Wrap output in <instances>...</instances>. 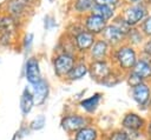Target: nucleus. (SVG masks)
<instances>
[{"label": "nucleus", "mask_w": 151, "mask_h": 140, "mask_svg": "<svg viewBox=\"0 0 151 140\" xmlns=\"http://www.w3.org/2000/svg\"><path fill=\"white\" fill-rule=\"evenodd\" d=\"M84 29V27H83V25H81V21H80V19H78V20H76V21H72L68 26H67V29H66V32H65V35H67V36H70V38H74L78 33H80L81 31Z\"/></svg>", "instance_id": "nucleus-25"}, {"label": "nucleus", "mask_w": 151, "mask_h": 140, "mask_svg": "<svg viewBox=\"0 0 151 140\" xmlns=\"http://www.w3.org/2000/svg\"><path fill=\"white\" fill-rule=\"evenodd\" d=\"M116 68L113 67L112 62L106 60H97V61H88V74L92 80L97 81L98 84L105 79L109 74H111Z\"/></svg>", "instance_id": "nucleus-5"}, {"label": "nucleus", "mask_w": 151, "mask_h": 140, "mask_svg": "<svg viewBox=\"0 0 151 140\" xmlns=\"http://www.w3.org/2000/svg\"><path fill=\"white\" fill-rule=\"evenodd\" d=\"M80 21H81V25H83L84 29L90 32L91 34L96 35L97 38L100 36V34L104 31L105 26L109 24V22H106L105 20H103L100 16L96 15L92 12L86 14V15H84V16H81Z\"/></svg>", "instance_id": "nucleus-7"}, {"label": "nucleus", "mask_w": 151, "mask_h": 140, "mask_svg": "<svg viewBox=\"0 0 151 140\" xmlns=\"http://www.w3.org/2000/svg\"><path fill=\"white\" fill-rule=\"evenodd\" d=\"M92 13H94L96 15L100 16L103 20H105L106 22H111L117 15H118V11L113 7H110V6H103V5H96L93 6Z\"/></svg>", "instance_id": "nucleus-20"}, {"label": "nucleus", "mask_w": 151, "mask_h": 140, "mask_svg": "<svg viewBox=\"0 0 151 140\" xmlns=\"http://www.w3.org/2000/svg\"><path fill=\"white\" fill-rule=\"evenodd\" d=\"M90 122H91V119L87 115L73 112V113H68V114L63 115V118L60 120V126L66 133L74 134L80 128L90 125Z\"/></svg>", "instance_id": "nucleus-4"}, {"label": "nucleus", "mask_w": 151, "mask_h": 140, "mask_svg": "<svg viewBox=\"0 0 151 140\" xmlns=\"http://www.w3.org/2000/svg\"><path fill=\"white\" fill-rule=\"evenodd\" d=\"M138 28L140 29V32L143 33V35L145 38H150L151 36V15L150 14L139 24Z\"/></svg>", "instance_id": "nucleus-27"}, {"label": "nucleus", "mask_w": 151, "mask_h": 140, "mask_svg": "<svg viewBox=\"0 0 151 140\" xmlns=\"http://www.w3.org/2000/svg\"><path fill=\"white\" fill-rule=\"evenodd\" d=\"M48 1H53V0H48Z\"/></svg>", "instance_id": "nucleus-42"}, {"label": "nucleus", "mask_w": 151, "mask_h": 140, "mask_svg": "<svg viewBox=\"0 0 151 140\" xmlns=\"http://www.w3.org/2000/svg\"><path fill=\"white\" fill-rule=\"evenodd\" d=\"M131 96L139 107L149 106L151 98V84L147 81H142L131 87Z\"/></svg>", "instance_id": "nucleus-9"}, {"label": "nucleus", "mask_w": 151, "mask_h": 140, "mask_svg": "<svg viewBox=\"0 0 151 140\" xmlns=\"http://www.w3.org/2000/svg\"><path fill=\"white\" fill-rule=\"evenodd\" d=\"M88 74V61L85 56H79L68 74L66 75L65 80L68 82H74L78 80H81L85 75Z\"/></svg>", "instance_id": "nucleus-14"}, {"label": "nucleus", "mask_w": 151, "mask_h": 140, "mask_svg": "<svg viewBox=\"0 0 151 140\" xmlns=\"http://www.w3.org/2000/svg\"><path fill=\"white\" fill-rule=\"evenodd\" d=\"M145 36L143 35V33L140 32V29L138 27H131L129 29V32L125 34V44L136 47L139 49V47L142 46V44L144 42Z\"/></svg>", "instance_id": "nucleus-21"}, {"label": "nucleus", "mask_w": 151, "mask_h": 140, "mask_svg": "<svg viewBox=\"0 0 151 140\" xmlns=\"http://www.w3.org/2000/svg\"><path fill=\"white\" fill-rule=\"evenodd\" d=\"M131 71L136 73L142 79V81L150 82L151 81V59L139 55Z\"/></svg>", "instance_id": "nucleus-15"}, {"label": "nucleus", "mask_w": 151, "mask_h": 140, "mask_svg": "<svg viewBox=\"0 0 151 140\" xmlns=\"http://www.w3.org/2000/svg\"><path fill=\"white\" fill-rule=\"evenodd\" d=\"M124 75H125L124 73H122V72L114 69L111 74H109V75H107L105 79H103L99 84L103 85V86H105V87H113V86L118 85L122 80H124Z\"/></svg>", "instance_id": "nucleus-23"}, {"label": "nucleus", "mask_w": 151, "mask_h": 140, "mask_svg": "<svg viewBox=\"0 0 151 140\" xmlns=\"http://www.w3.org/2000/svg\"><path fill=\"white\" fill-rule=\"evenodd\" d=\"M111 52H112V47L105 40H103L100 36H98L96 39L94 44L92 45V47L88 49L85 58L87 59V61L106 60V59H110Z\"/></svg>", "instance_id": "nucleus-6"}, {"label": "nucleus", "mask_w": 151, "mask_h": 140, "mask_svg": "<svg viewBox=\"0 0 151 140\" xmlns=\"http://www.w3.org/2000/svg\"><path fill=\"white\" fill-rule=\"evenodd\" d=\"M150 15H151V7H150Z\"/></svg>", "instance_id": "nucleus-41"}, {"label": "nucleus", "mask_w": 151, "mask_h": 140, "mask_svg": "<svg viewBox=\"0 0 151 140\" xmlns=\"http://www.w3.org/2000/svg\"><path fill=\"white\" fill-rule=\"evenodd\" d=\"M124 79H125V81L127 82V85H129L130 87H133V86H136L137 84L142 82V79H140L136 73H133L132 71H130V72L125 73Z\"/></svg>", "instance_id": "nucleus-30"}, {"label": "nucleus", "mask_w": 151, "mask_h": 140, "mask_svg": "<svg viewBox=\"0 0 151 140\" xmlns=\"http://www.w3.org/2000/svg\"><path fill=\"white\" fill-rule=\"evenodd\" d=\"M101 101H103V93L96 92L94 94H92V95H90V96H87V98L81 99V100L79 101V107H80L85 113H87V114H93V113L98 109V107H99V105H100Z\"/></svg>", "instance_id": "nucleus-17"}, {"label": "nucleus", "mask_w": 151, "mask_h": 140, "mask_svg": "<svg viewBox=\"0 0 151 140\" xmlns=\"http://www.w3.org/2000/svg\"><path fill=\"white\" fill-rule=\"evenodd\" d=\"M144 125H145L144 118L134 112H127L122 119V126L129 131L137 132V131L142 129L144 127Z\"/></svg>", "instance_id": "nucleus-16"}, {"label": "nucleus", "mask_w": 151, "mask_h": 140, "mask_svg": "<svg viewBox=\"0 0 151 140\" xmlns=\"http://www.w3.org/2000/svg\"><path fill=\"white\" fill-rule=\"evenodd\" d=\"M24 1H25V2H27L29 6H32V5H34V4H35L38 0H24Z\"/></svg>", "instance_id": "nucleus-36"}, {"label": "nucleus", "mask_w": 151, "mask_h": 140, "mask_svg": "<svg viewBox=\"0 0 151 140\" xmlns=\"http://www.w3.org/2000/svg\"><path fill=\"white\" fill-rule=\"evenodd\" d=\"M31 133V129L28 128V126L27 125H21L19 128H18V131L15 132V134H14V136L18 139V140H21L22 138H25V136H27L28 134Z\"/></svg>", "instance_id": "nucleus-33"}, {"label": "nucleus", "mask_w": 151, "mask_h": 140, "mask_svg": "<svg viewBox=\"0 0 151 140\" xmlns=\"http://www.w3.org/2000/svg\"><path fill=\"white\" fill-rule=\"evenodd\" d=\"M24 75L27 82L31 85L37 84L40 79H42L41 69H40V62L37 56H29L24 66Z\"/></svg>", "instance_id": "nucleus-11"}, {"label": "nucleus", "mask_w": 151, "mask_h": 140, "mask_svg": "<svg viewBox=\"0 0 151 140\" xmlns=\"http://www.w3.org/2000/svg\"><path fill=\"white\" fill-rule=\"evenodd\" d=\"M147 133H149V135L151 136V120H150V122L147 124Z\"/></svg>", "instance_id": "nucleus-37"}, {"label": "nucleus", "mask_w": 151, "mask_h": 140, "mask_svg": "<svg viewBox=\"0 0 151 140\" xmlns=\"http://www.w3.org/2000/svg\"><path fill=\"white\" fill-rule=\"evenodd\" d=\"M139 55L140 54H139L138 48L132 47L124 42V44L112 48L109 60L112 62L113 67L117 71L125 74L132 69V67L134 66Z\"/></svg>", "instance_id": "nucleus-1"}, {"label": "nucleus", "mask_w": 151, "mask_h": 140, "mask_svg": "<svg viewBox=\"0 0 151 140\" xmlns=\"http://www.w3.org/2000/svg\"><path fill=\"white\" fill-rule=\"evenodd\" d=\"M118 14L130 27H138L139 24L150 14V7L145 2L126 4L120 8Z\"/></svg>", "instance_id": "nucleus-2"}, {"label": "nucleus", "mask_w": 151, "mask_h": 140, "mask_svg": "<svg viewBox=\"0 0 151 140\" xmlns=\"http://www.w3.org/2000/svg\"><path fill=\"white\" fill-rule=\"evenodd\" d=\"M54 26H57V22H55L54 16L53 15H50V14L46 15L44 18V27H45V29H51Z\"/></svg>", "instance_id": "nucleus-34"}, {"label": "nucleus", "mask_w": 151, "mask_h": 140, "mask_svg": "<svg viewBox=\"0 0 151 140\" xmlns=\"http://www.w3.org/2000/svg\"><path fill=\"white\" fill-rule=\"evenodd\" d=\"M144 2H145L149 7H151V0H144Z\"/></svg>", "instance_id": "nucleus-38"}, {"label": "nucleus", "mask_w": 151, "mask_h": 140, "mask_svg": "<svg viewBox=\"0 0 151 140\" xmlns=\"http://www.w3.org/2000/svg\"><path fill=\"white\" fill-rule=\"evenodd\" d=\"M11 140H18V139H17V138H15V136H14V135H13V138H12V139H11Z\"/></svg>", "instance_id": "nucleus-39"}, {"label": "nucleus", "mask_w": 151, "mask_h": 140, "mask_svg": "<svg viewBox=\"0 0 151 140\" xmlns=\"http://www.w3.org/2000/svg\"><path fill=\"white\" fill-rule=\"evenodd\" d=\"M71 12L80 19L81 16L91 13L93 6H94V0H71Z\"/></svg>", "instance_id": "nucleus-18"}, {"label": "nucleus", "mask_w": 151, "mask_h": 140, "mask_svg": "<svg viewBox=\"0 0 151 140\" xmlns=\"http://www.w3.org/2000/svg\"><path fill=\"white\" fill-rule=\"evenodd\" d=\"M73 39V44H74V48L76 52L78 54V56H85L88 52V49L92 47V45L94 44L97 36L91 34L90 32L83 29L80 33H78Z\"/></svg>", "instance_id": "nucleus-8"}, {"label": "nucleus", "mask_w": 151, "mask_h": 140, "mask_svg": "<svg viewBox=\"0 0 151 140\" xmlns=\"http://www.w3.org/2000/svg\"><path fill=\"white\" fill-rule=\"evenodd\" d=\"M33 107H34V101H33L31 88L25 87L20 95V112L22 118H27V115L32 112Z\"/></svg>", "instance_id": "nucleus-19"}, {"label": "nucleus", "mask_w": 151, "mask_h": 140, "mask_svg": "<svg viewBox=\"0 0 151 140\" xmlns=\"http://www.w3.org/2000/svg\"><path fill=\"white\" fill-rule=\"evenodd\" d=\"M78 55L74 53H68V52H54V55L52 58V67L53 72L57 78L64 79L78 60Z\"/></svg>", "instance_id": "nucleus-3"}, {"label": "nucleus", "mask_w": 151, "mask_h": 140, "mask_svg": "<svg viewBox=\"0 0 151 140\" xmlns=\"http://www.w3.org/2000/svg\"><path fill=\"white\" fill-rule=\"evenodd\" d=\"M109 140H131V138L125 131L118 129V131H114L110 134Z\"/></svg>", "instance_id": "nucleus-32"}, {"label": "nucleus", "mask_w": 151, "mask_h": 140, "mask_svg": "<svg viewBox=\"0 0 151 140\" xmlns=\"http://www.w3.org/2000/svg\"><path fill=\"white\" fill-rule=\"evenodd\" d=\"M31 9V6L24 0H8L6 4V12L17 21H21Z\"/></svg>", "instance_id": "nucleus-13"}, {"label": "nucleus", "mask_w": 151, "mask_h": 140, "mask_svg": "<svg viewBox=\"0 0 151 140\" xmlns=\"http://www.w3.org/2000/svg\"><path fill=\"white\" fill-rule=\"evenodd\" d=\"M96 5H103V6H110L116 8L118 12L120 8L125 5V0H94Z\"/></svg>", "instance_id": "nucleus-26"}, {"label": "nucleus", "mask_w": 151, "mask_h": 140, "mask_svg": "<svg viewBox=\"0 0 151 140\" xmlns=\"http://www.w3.org/2000/svg\"><path fill=\"white\" fill-rule=\"evenodd\" d=\"M45 125H46V118H45V115H42V114H39V115L34 116V118L27 124V126H28V128L31 129V132L40 131V129H42V128L45 127Z\"/></svg>", "instance_id": "nucleus-24"}, {"label": "nucleus", "mask_w": 151, "mask_h": 140, "mask_svg": "<svg viewBox=\"0 0 151 140\" xmlns=\"http://www.w3.org/2000/svg\"><path fill=\"white\" fill-rule=\"evenodd\" d=\"M149 105H150V106H151V98H150V102H149Z\"/></svg>", "instance_id": "nucleus-40"}, {"label": "nucleus", "mask_w": 151, "mask_h": 140, "mask_svg": "<svg viewBox=\"0 0 151 140\" xmlns=\"http://www.w3.org/2000/svg\"><path fill=\"white\" fill-rule=\"evenodd\" d=\"M100 38L105 40L112 48L125 42V34L118 29L112 22H109L100 34Z\"/></svg>", "instance_id": "nucleus-12"}, {"label": "nucleus", "mask_w": 151, "mask_h": 140, "mask_svg": "<svg viewBox=\"0 0 151 140\" xmlns=\"http://www.w3.org/2000/svg\"><path fill=\"white\" fill-rule=\"evenodd\" d=\"M139 54L146 58L151 59V36L150 38H145L144 42L142 44V46L139 47Z\"/></svg>", "instance_id": "nucleus-28"}, {"label": "nucleus", "mask_w": 151, "mask_h": 140, "mask_svg": "<svg viewBox=\"0 0 151 140\" xmlns=\"http://www.w3.org/2000/svg\"><path fill=\"white\" fill-rule=\"evenodd\" d=\"M99 132L93 125H87L73 134V140H98Z\"/></svg>", "instance_id": "nucleus-22"}, {"label": "nucleus", "mask_w": 151, "mask_h": 140, "mask_svg": "<svg viewBox=\"0 0 151 140\" xmlns=\"http://www.w3.org/2000/svg\"><path fill=\"white\" fill-rule=\"evenodd\" d=\"M111 22H112V24H113V25H114V26H116L118 29H120V31H122L124 34H126V33L129 32V29L131 28V27H130V26H129V25H127V24L124 21V19H123V18H122L119 14H118V15H117V16H116V18H114V19H113Z\"/></svg>", "instance_id": "nucleus-29"}, {"label": "nucleus", "mask_w": 151, "mask_h": 140, "mask_svg": "<svg viewBox=\"0 0 151 140\" xmlns=\"http://www.w3.org/2000/svg\"><path fill=\"white\" fill-rule=\"evenodd\" d=\"M33 40H34V35L33 33H26L24 39H22V48L25 53L31 52L32 46H33Z\"/></svg>", "instance_id": "nucleus-31"}, {"label": "nucleus", "mask_w": 151, "mask_h": 140, "mask_svg": "<svg viewBox=\"0 0 151 140\" xmlns=\"http://www.w3.org/2000/svg\"><path fill=\"white\" fill-rule=\"evenodd\" d=\"M29 88H31V92H32L34 106H37V107L42 106L47 101V99L50 96V91H51L50 82L46 79L42 78L37 84L31 85Z\"/></svg>", "instance_id": "nucleus-10"}, {"label": "nucleus", "mask_w": 151, "mask_h": 140, "mask_svg": "<svg viewBox=\"0 0 151 140\" xmlns=\"http://www.w3.org/2000/svg\"><path fill=\"white\" fill-rule=\"evenodd\" d=\"M126 4H137V2H144V0H125Z\"/></svg>", "instance_id": "nucleus-35"}]
</instances>
